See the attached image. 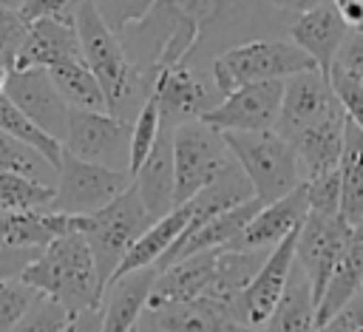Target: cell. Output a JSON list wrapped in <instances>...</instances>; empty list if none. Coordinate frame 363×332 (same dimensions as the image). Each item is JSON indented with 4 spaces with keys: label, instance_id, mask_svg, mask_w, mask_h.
Returning a JSON list of instances; mask_svg holds the SVG:
<instances>
[{
    "label": "cell",
    "instance_id": "obj_24",
    "mask_svg": "<svg viewBox=\"0 0 363 332\" xmlns=\"http://www.w3.org/2000/svg\"><path fill=\"white\" fill-rule=\"evenodd\" d=\"M343 136H346V116L312 125L289 139L295 148V156H298L301 182H309L329 170H337L340 153H343Z\"/></svg>",
    "mask_w": 363,
    "mask_h": 332
},
{
    "label": "cell",
    "instance_id": "obj_32",
    "mask_svg": "<svg viewBox=\"0 0 363 332\" xmlns=\"http://www.w3.org/2000/svg\"><path fill=\"white\" fill-rule=\"evenodd\" d=\"M162 133V114L159 105L153 102V96L145 102V108L139 111V116L133 119V136H130V176L145 165V159L150 156L156 139Z\"/></svg>",
    "mask_w": 363,
    "mask_h": 332
},
{
    "label": "cell",
    "instance_id": "obj_26",
    "mask_svg": "<svg viewBox=\"0 0 363 332\" xmlns=\"http://www.w3.org/2000/svg\"><path fill=\"white\" fill-rule=\"evenodd\" d=\"M315 318H318V304H315L312 284L303 267L295 261L286 289L261 332H315Z\"/></svg>",
    "mask_w": 363,
    "mask_h": 332
},
{
    "label": "cell",
    "instance_id": "obj_4",
    "mask_svg": "<svg viewBox=\"0 0 363 332\" xmlns=\"http://www.w3.org/2000/svg\"><path fill=\"white\" fill-rule=\"evenodd\" d=\"M224 142L233 159L238 162V167L247 173L255 196L264 204L284 199L301 184V167H298L295 148L278 131L224 133Z\"/></svg>",
    "mask_w": 363,
    "mask_h": 332
},
{
    "label": "cell",
    "instance_id": "obj_16",
    "mask_svg": "<svg viewBox=\"0 0 363 332\" xmlns=\"http://www.w3.org/2000/svg\"><path fill=\"white\" fill-rule=\"evenodd\" d=\"M309 213V193L301 182L292 193L278 201H269L258 210V216L244 227V233L230 244L233 250H275L286 236L301 230Z\"/></svg>",
    "mask_w": 363,
    "mask_h": 332
},
{
    "label": "cell",
    "instance_id": "obj_11",
    "mask_svg": "<svg viewBox=\"0 0 363 332\" xmlns=\"http://www.w3.org/2000/svg\"><path fill=\"white\" fill-rule=\"evenodd\" d=\"M352 224L343 216H323L309 210L301 230H298V241H295V261L303 267L312 292H315V304L323 298V289L332 278V270L352 236Z\"/></svg>",
    "mask_w": 363,
    "mask_h": 332
},
{
    "label": "cell",
    "instance_id": "obj_41",
    "mask_svg": "<svg viewBox=\"0 0 363 332\" xmlns=\"http://www.w3.org/2000/svg\"><path fill=\"white\" fill-rule=\"evenodd\" d=\"M40 255V250H17L0 244V281L3 278H20L23 270Z\"/></svg>",
    "mask_w": 363,
    "mask_h": 332
},
{
    "label": "cell",
    "instance_id": "obj_29",
    "mask_svg": "<svg viewBox=\"0 0 363 332\" xmlns=\"http://www.w3.org/2000/svg\"><path fill=\"white\" fill-rule=\"evenodd\" d=\"M0 170L34 179V182L48 184V187H57V176H60V170L40 150H34L31 145H26V142L3 133V131H0Z\"/></svg>",
    "mask_w": 363,
    "mask_h": 332
},
{
    "label": "cell",
    "instance_id": "obj_45",
    "mask_svg": "<svg viewBox=\"0 0 363 332\" xmlns=\"http://www.w3.org/2000/svg\"><path fill=\"white\" fill-rule=\"evenodd\" d=\"M26 0H0V11H20Z\"/></svg>",
    "mask_w": 363,
    "mask_h": 332
},
{
    "label": "cell",
    "instance_id": "obj_7",
    "mask_svg": "<svg viewBox=\"0 0 363 332\" xmlns=\"http://www.w3.org/2000/svg\"><path fill=\"white\" fill-rule=\"evenodd\" d=\"M130 184H133V176L128 170H111L62 150L57 196L51 210L68 213V216H94L102 207H108L116 196H122Z\"/></svg>",
    "mask_w": 363,
    "mask_h": 332
},
{
    "label": "cell",
    "instance_id": "obj_3",
    "mask_svg": "<svg viewBox=\"0 0 363 332\" xmlns=\"http://www.w3.org/2000/svg\"><path fill=\"white\" fill-rule=\"evenodd\" d=\"M312 68H318L315 60L284 37H258L235 43L210 62V74L224 96L252 82L289 79Z\"/></svg>",
    "mask_w": 363,
    "mask_h": 332
},
{
    "label": "cell",
    "instance_id": "obj_36",
    "mask_svg": "<svg viewBox=\"0 0 363 332\" xmlns=\"http://www.w3.org/2000/svg\"><path fill=\"white\" fill-rule=\"evenodd\" d=\"M94 3H96V9H99L102 20H105L116 34H122L128 26L139 23V20L156 6V0H94Z\"/></svg>",
    "mask_w": 363,
    "mask_h": 332
},
{
    "label": "cell",
    "instance_id": "obj_42",
    "mask_svg": "<svg viewBox=\"0 0 363 332\" xmlns=\"http://www.w3.org/2000/svg\"><path fill=\"white\" fill-rule=\"evenodd\" d=\"M62 332H102V306L74 312L71 321L62 326Z\"/></svg>",
    "mask_w": 363,
    "mask_h": 332
},
{
    "label": "cell",
    "instance_id": "obj_9",
    "mask_svg": "<svg viewBox=\"0 0 363 332\" xmlns=\"http://www.w3.org/2000/svg\"><path fill=\"white\" fill-rule=\"evenodd\" d=\"M130 136L133 122H125L113 114L71 111L68 136L62 148L77 159L130 173Z\"/></svg>",
    "mask_w": 363,
    "mask_h": 332
},
{
    "label": "cell",
    "instance_id": "obj_21",
    "mask_svg": "<svg viewBox=\"0 0 363 332\" xmlns=\"http://www.w3.org/2000/svg\"><path fill=\"white\" fill-rule=\"evenodd\" d=\"M71 60H82V45H79L74 23L45 17V20L28 23V34L23 40L14 68H45L48 71Z\"/></svg>",
    "mask_w": 363,
    "mask_h": 332
},
{
    "label": "cell",
    "instance_id": "obj_18",
    "mask_svg": "<svg viewBox=\"0 0 363 332\" xmlns=\"http://www.w3.org/2000/svg\"><path fill=\"white\" fill-rule=\"evenodd\" d=\"M85 216L57 210H0V244L17 250H45L54 238L82 233Z\"/></svg>",
    "mask_w": 363,
    "mask_h": 332
},
{
    "label": "cell",
    "instance_id": "obj_38",
    "mask_svg": "<svg viewBox=\"0 0 363 332\" xmlns=\"http://www.w3.org/2000/svg\"><path fill=\"white\" fill-rule=\"evenodd\" d=\"M329 79H332V88H335V94H337L343 111H346V119H352V122L363 131V85H360L349 71H343L337 62L332 65Z\"/></svg>",
    "mask_w": 363,
    "mask_h": 332
},
{
    "label": "cell",
    "instance_id": "obj_15",
    "mask_svg": "<svg viewBox=\"0 0 363 332\" xmlns=\"http://www.w3.org/2000/svg\"><path fill=\"white\" fill-rule=\"evenodd\" d=\"M142 332H247L235 321L230 306L210 298L187 304H153L139 321Z\"/></svg>",
    "mask_w": 363,
    "mask_h": 332
},
{
    "label": "cell",
    "instance_id": "obj_2",
    "mask_svg": "<svg viewBox=\"0 0 363 332\" xmlns=\"http://www.w3.org/2000/svg\"><path fill=\"white\" fill-rule=\"evenodd\" d=\"M40 295L60 301L68 312L102 306L105 287L99 281L91 247L82 233L54 238L20 275Z\"/></svg>",
    "mask_w": 363,
    "mask_h": 332
},
{
    "label": "cell",
    "instance_id": "obj_44",
    "mask_svg": "<svg viewBox=\"0 0 363 332\" xmlns=\"http://www.w3.org/2000/svg\"><path fill=\"white\" fill-rule=\"evenodd\" d=\"M267 6H272L275 11H286V14H306V11H312V9H318V6H323V3H329V0H264Z\"/></svg>",
    "mask_w": 363,
    "mask_h": 332
},
{
    "label": "cell",
    "instance_id": "obj_28",
    "mask_svg": "<svg viewBox=\"0 0 363 332\" xmlns=\"http://www.w3.org/2000/svg\"><path fill=\"white\" fill-rule=\"evenodd\" d=\"M60 96L68 102L71 111H96V114H111L108 96L94 77V71L85 65V60H71L48 68Z\"/></svg>",
    "mask_w": 363,
    "mask_h": 332
},
{
    "label": "cell",
    "instance_id": "obj_37",
    "mask_svg": "<svg viewBox=\"0 0 363 332\" xmlns=\"http://www.w3.org/2000/svg\"><path fill=\"white\" fill-rule=\"evenodd\" d=\"M303 184L309 193V210L323 216H340V170H329Z\"/></svg>",
    "mask_w": 363,
    "mask_h": 332
},
{
    "label": "cell",
    "instance_id": "obj_27",
    "mask_svg": "<svg viewBox=\"0 0 363 332\" xmlns=\"http://www.w3.org/2000/svg\"><path fill=\"white\" fill-rule=\"evenodd\" d=\"M340 216L357 227L363 224V131L346 119L343 153H340Z\"/></svg>",
    "mask_w": 363,
    "mask_h": 332
},
{
    "label": "cell",
    "instance_id": "obj_25",
    "mask_svg": "<svg viewBox=\"0 0 363 332\" xmlns=\"http://www.w3.org/2000/svg\"><path fill=\"white\" fill-rule=\"evenodd\" d=\"M193 227V207L184 201V204H179L176 210H170L164 218H159V221H153L145 233H142V238L130 247V253L122 258V264H119V270H116V275L111 278V281H116V278H122V275H128V272H133V270H145V267H156L162 258H164V253L187 233ZM108 289V287H105Z\"/></svg>",
    "mask_w": 363,
    "mask_h": 332
},
{
    "label": "cell",
    "instance_id": "obj_47",
    "mask_svg": "<svg viewBox=\"0 0 363 332\" xmlns=\"http://www.w3.org/2000/svg\"><path fill=\"white\" fill-rule=\"evenodd\" d=\"M133 332H142V329H139V326H136V329H133Z\"/></svg>",
    "mask_w": 363,
    "mask_h": 332
},
{
    "label": "cell",
    "instance_id": "obj_40",
    "mask_svg": "<svg viewBox=\"0 0 363 332\" xmlns=\"http://www.w3.org/2000/svg\"><path fill=\"white\" fill-rule=\"evenodd\" d=\"M343 71H349L360 85H363V31H352L335 60Z\"/></svg>",
    "mask_w": 363,
    "mask_h": 332
},
{
    "label": "cell",
    "instance_id": "obj_43",
    "mask_svg": "<svg viewBox=\"0 0 363 332\" xmlns=\"http://www.w3.org/2000/svg\"><path fill=\"white\" fill-rule=\"evenodd\" d=\"M352 31H363V0H332Z\"/></svg>",
    "mask_w": 363,
    "mask_h": 332
},
{
    "label": "cell",
    "instance_id": "obj_46",
    "mask_svg": "<svg viewBox=\"0 0 363 332\" xmlns=\"http://www.w3.org/2000/svg\"><path fill=\"white\" fill-rule=\"evenodd\" d=\"M3 94H6V74L0 71V96H3Z\"/></svg>",
    "mask_w": 363,
    "mask_h": 332
},
{
    "label": "cell",
    "instance_id": "obj_8",
    "mask_svg": "<svg viewBox=\"0 0 363 332\" xmlns=\"http://www.w3.org/2000/svg\"><path fill=\"white\" fill-rule=\"evenodd\" d=\"M150 96L159 105L162 125H167V128H176L190 119H204L224 99L213 74L193 62H179V65L162 68L153 79Z\"/></svg>",
    "mask_w": 363,
    "mask_h": 332
},
{
    "label": "cell",
    "instance_id": "obj_33",
    "mask_svg": "<svg viewBox=\"0 0 363 332\" xmlns=\"http://www.w3.org/2000/svg\"><path fill=\"white\" fill-rule=\"evenodd\" d=\"M37 298L40 292L28 287L23 278H3L0 281V332H11Z\"/></svg>",
    "mask_w": 363,
    "mask_h": 332
},
{
    "label": "cell",
    "instance_id": "obj_34",
    "mask_svg": "<svg viewBox=\"0 0 363 332\" xmlns=\"http://www.w3.org/2000/svg\"><path fill=\"white\" fill-rule=\"evenodd\" d=\"M71 315L74 312H68L60 301L40 295L11 332H62V326L71 321Z\"/></svg>",
    "mask_w": 363,
    "mask_h": 332
},
{
    "label": "cell",
    "instance_id": "obj_14",
    "mask_svg": "<svg viewBox=\"0 0 363 332\" xmlns=\"http://www.w3.org/2000/svg\"><path fill=\"white\" fill-rule=\"evenodd\" d=\"M295 241H298V230L286 236L275 250H269L267 261L261 264V270L255 272L244 295L238 298V321L247 332H261L275 304L281 301L289 272L295 267Z\"/></svg>",
    "mask_w": 363,
    "mask_h": 332
},
{
    "label": "cell",
    "instance_id": "obj_31",
    "mask_svg": "<svg viewBox=\"0 0 363 332\" xmlns=\"http://www.w3.org/2000/svg\"><path fill=\"white\" fill-rule=\"evenodd\" d=\"M57 187L0 170V210H51Z\"/></svg>",
    "mask_w": 363,
    "mask_h": 332
},
{
    "label": "cell",
    "instance_id": "obj_19",
    "mask_svg": "<svg viewBox=\"0 0 363 332\" xmlns=\"http://www.w3.org/2000/svg\"><path fill=\"white\" fill-rule=\"evenodd\" d=\"M349 34H352V28L340 17V11L332 6V0L306 11V14H301V17H295V23L289 26L292 43L298 48H303L326 77H329V71H332V65H335V60H337Z\"/></svg>",
    "mask_w": 363,
    "mask_h": 332
},
{
    "label": "cell",
    "instance_id": "obj_17",
    "mask_svg": "<svg viewBox=\"0 0 363 332\" xmlns=\"http://www.w3.org/2000/svg\"><path fill=\"white\" fill-rule=\"evenodd\" d=\"M133 187L153 221L164 218L176 210V162H173V128L162 125V133L145 159V165L133 173Z\"/></svg>",
    "mask_w": 363,
    "mask_h": 332
},
{
    "label": "cell",
    "instance_id": "obj_5",
    "mask_svg": "<svg viewBox=\"0 0 363 332\" xmlns=\"http://www.w3.org/2000/svg\"><path fill=\"white\" fill-rule=\"evenodd\" d=\"M150 224H153V218L147 216V210H145L133 184L122 196H116L108 207H102L99 213L85 216L82 236L91 247V255H94L102 287L111 284L122 258L130 253V247L142 238V233Z\"/></svg>",
    "mask_w": 363,
    "mask_h": 332
},
{
    "label": "cell",
    "instance_id": "obj_6",
    "mask_svg": "<svg viewBox=\"0 0 363 332\" xmlns=\"http://www.w3.org/2000/svg\"><path fill=\"white\" fill-rule=\"evenodd\" d=\"M173 162H176V207L204 190L230 162L233 153L224 133L204 119H190L173 128Z\"/></svg>",
    "mask_w": 363,
    "mask_h": 332
},
{
    "label": "cell",
    "instance_id": "obj_35",
    "mask_svg": "<svg viewBox=\"0 0 363 332\" xmlns=\"http://www.w3.org/2000/svg\"><path fill=\"white\" fill-rule=\"evenodd\" d=\"M28 34V23L20 11H0V71L9 74L17 65L23 40Z\"/></svg>",
    "mask_w": 363,
    "mask_h": 332
},
{
    "label": "cell",
    "instance_id": "obj_20",
    "mask_svg": "<svg viewBox=\"0 0 363 332\" xmlns=\"http://www.w3.org/2000/svg\"><path fill=\"white\" fill-rule=\"evenodd\" d=\"M156 278L159 270L145 267L111 281L102 304V332H133L150 304Z\"/></svg>",
    "mask_w": 363,
    "mask_h": 332
},
{
    "label": "cell",
    "instance_id": "obj_39",
    "mask_svg": "<svg viewBox=\"0 0 363 332\" xmlns=\"http://www.w3.org/2000/svg\"><path fill=\"white\" fill-rule=\"evenodd\" d=\"M85 0H26L20 14L26 23L34 20H62V23H74L77 11L82 9Z\"/></svg>",
    "mask_w": 363,
    "mask_h": 332
},
{
    "label": "cell",
    "instance_id": "obj_10",
    "mask_svg": "<svg viewBox=\"0 0 363 332\" xmlns=\"http://www.w3.org/2000/svg\"><path fill=\"white\" fill-rule=\"evenodd\" d=\"M340 116H346V111L332 88V79L320 68H312L286 79L281 114L272 131H278L284 139H292L295 133L312 125L340 119Z\"/></svg>",
    "mask_w": 363,
    "mask_h": 332
},
{
    "label": "cell",
    "instance_id": "obj_1",
    "mask_svg": "<svg viewBox=\"0 0 363 332\" xmlns=\"http://www.w3.org/2000/svg\"><path fill=\"white\" fill-rule=\"evenodd\" d=\"M74 28L82 45V60L99 79L111 114L133 122L153 94V77L128 57L119 34L102 20L94 0L82 3L74 17Z\"/></svg>",
    "mask_w": 363,
    "mask_h": 332
},
{
    "label": "cell",
    "instance_id": "obj_23",
    "mask_svg": "<svg viewBox=\"0 0 363 332\" xmlns=\"http://www.w3.org/2000/svg\"><path fill=\"white\" fill-rule=\"evenodd\" d=\"M357 292H363V224H357L332 270V278L323 289V298L318 301V318L315 332L326 326Z\"/></svg>",
    "mask_w": 363,
    "mask_h": 332
},
{
    "label": "cell",
    "instance_id": "obj_30",
    "mask_svg": "<svg viewBox=\"0 0 363 332\" xmlns=\"http://www.w3.org/2000/svg\"><path fill=\"white\" fill-rule=\"evenodd\" d=\"M0 131L9 133V136H14V139H20V142H26V145H31L34 150H40L60 170V162H62V150L65 148L57 139H51L45 131H40L6 94L0 96Z\"/></svg>",
    "mask_w": 363,
    "mask_h": 332
},
{
    "label": "cell",
    "instance_id": "obj_13",
    "mask_svg": "<svg viewBox=\"0 0 363 332\" xmlns=\"http://www.w3.org/2000/svg\"><path fill=\"white\" fill-rule=\"evenodd\" d=\"M6 96L60 145L68 136L71 108L45 68H14L6 74Z\"/></svg>",
    "mask_w": 363,
    "mask_h": 332
},
{
    "label": "cell",
    "instance_id": "obj_12",
    "mask_svg": "<svg viewBox=\"0 0 363 332\" xmlns=\"http://www.w3.org/2000/svg\"><path fill=\"white\" fill-rule=\"evenodd\" d=\"M286 79H269V82H252L244 85L221 99L218 108H213L204 122L213 125L221 133H261L272 131L281 114Z\"/></svg>",
    "mask_w": 363,
    "mask_h": 332
},
{
    "label": "cell",
    "instance_id": "obj_22",
    "mask_svg": "<svg viewBox=\"0 0 363 332\" xmlns=\"http://www.w3.org/2000/svg\"><path fill=\"white\" fill-rule=\"evenodd\" d=\"M218 250L193 253V255L170 264L167 270H162L147 306H153V304H187V301L204 298L210 284H213V275H216Z\"/></svg>",
    "mask_w": 363,
    "mask_h": 332
}]
</instances>
